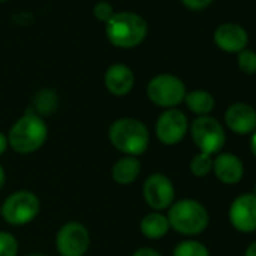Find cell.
I'll use <instances>...</instances> for the list:
<instances>
[{"label":"cell","mask_w":256,"mask_h":256,"mask_svg":"<svg viewBox=\"0 0 256 256\" xmlns=\"http://www.w3.org/2000/svg\"><path fill=\"white\" fill-rule=\"evenodd\" d=\"M144 198L154 211H163L174 204L175 187L166 175L154 174L144 184Z\"/></svg>","instance_id":"cell-10"},{"label":"cell","mask_w":256,"mask_h":256,"mask_svg":"<svg viewBox=\"0 0 256 256\" xmlns=\"http://www.w3.org/2000/svg\"><path fill=\"white\" fill-rule=\"evenodd\" d=\"M212 170L220 182L234 186L241 181L242 174H244V166H242L240 157L226 152V154H220L217 158H214Z\"/></svg>","instance_id":"cell-15"},{"label":"cell","mask_w":256,"mask_h":256,"mask_svg":"<svg viewBox=\"0 0 256 256\" xmlns=\"http://www.w3.org/2000/svg\"><path fill=\"white\" fill-rule=\"evenodd\" d=\"M250 150H252V154L256 157V132H254V134L250 139Z\"/></svg>","instance_id":"cell-29"},{"label":"cell","mask_w":256,"mask_h":256,"mask_svg":"<svg viewBox=\"0 0 256 256\" xmlns=\"http://www.w3.org/2000/svg\"><path fill=\"white\" fill-rule=\"evenodd\" d=\"M108 140L119 152L128 157H138L150 146V132L139 119L120 118L110 125Z\"/></svg>","instance_id":"cell-1"},{"label":"cell","mask_w":256,"mask_h":256,"mask_svg":"<svg viewBox=\"0 0 256 256\" xmlns=\"http://www.w3.org/2000/svg\"><path fill=\"white\" fill-rule=\"evenodd\" d=\"M244 256H256V241H254V242H252V244L246 248Z\"/></svg>","instance_id":"cell-28"},{"label":"cell","mask_w":256,"mask_h":256,"mask_svg":"<svg viewBox=\"0 0 256 256\" xmlns=\"http://www.w3.org/2000/svg\"><path fill=\"white\" fill-rule=\"evenodd\" d=\"M133 256H163L160 252L154 250V248H150V247H142L139 250H136L133 253Z\"/></svg>","instance_id":"cell-26"},{"label":"cell","mask_w":256,"mask_h":256,"mask_svg":"<svg viewBox=\"0 0 256 256\" xmlns=\"http://www.w3.org/2000/svg\"><path fill=\"white\" fill-rule=\"evenodd\" d=\"M58 108V95L52 89H42L36 94L34 100L32 112L35 114H50Z\"/></svg>","instance_id":"cell-19"},{"label":"cell","mask_w":256,"mask_h":256,"mask_svg":"<svg viewBox=\"0 0 256 256\" xmlns=\"http://www.w3.org/2000/svg\"><path fill=\"white\" fill-rule=\"evenodd\" d=\"M47 140V125L32 110L23 114L10 130L8 144L18 154H32Z\"/></svg>","instance_id":"cell-3"},{"label":"cell","mask_w":256,"mask_h":256,"mask_svg":"<svg viewBox=\"0 0 256 256\" xmlns=\"http://www.w3.org/2000/svg\"><path fill=\"white\" fill-rule=\"evenodd\" d=\"M5 170H4V166L0 164V190L4 188V186H5Z\"/></svg>","instance_id":"cell-30"},{"label":"cell","mask_w":256,"mask_h":256,"mask_svg":"<svg viewBox=\"0 0 256 256\" xmlns=\"http://www.w3.org/2000/svg\"><path fill=\"white\" fill-rule=\"evenodd\" d=\"M168 220L170 228L182 235H198L208 226L206 208L194 199H182L170 205Z\"/></svg>","instance_id":"cell-4"},{"label":"cell","mask_w":256,"mask_h":256,"mask_svg":"<svg viewBox=\"0 0 256 256\" xmlns=\"http://www.w3.org/2000/svg\"><path fill=\"white\" fill-rule=\"evenodd\" d=\"M113 6L108 4V2H98L95 4L94 6V17L98 20V22H102V23H107L112 17H113Z\"/></svg>","instance_id":"cell-24"},{"label":"cell","mask_w":256,"mask_h":256,"mask_svg":"<svg viewBox=\"0 0 256 256\" xmlns=\"http://www.w3.org/2000/svg\"><path fill=\"white\" fill-rule=\"evenodd\" d=\"M174 256H210V252L202 242L187 240L175 247Z\"/></svg>","instance_id":"cell-20"},{"label":"cell","mask_w":256,"mask_h":256,"mask_svg":"<svg viewBox=\"0 0 256 256\" xmlns=\"http://www.w3.org/2000/svg\"><path fill=\"white\" fill-rule=\"evenodd\" d=\"M238 66L244 74L256 72V53L252 50H242L238 53Z\"/></svg>","instance_id":"cell-23"},{"label":"cell","mask_w":256,"mask_h":256,"mask_svg":"<svg viewBox=\"0 0 256 256\" xmlns=\"http://www.w3.org/2000/svg\"><path fill=\"white\" fill-rule=\"evenodd\" d=\"M188 130L187 116L178 108L164 110L156 124V134L163 145H176L180 144Z\"/></svg>","instance_id":"cell-9"},{"label":"cell","mask_w":256,"mask_h":256,"mask_svg":"<svg viewBox=\"0 0 256 256\" xmlns=\"http://www.w3.org/2000/svg\"><path fill=\"white\" fill-rule=\"evenodd\" d=\"M104 84L106 89L116 96L128 95L134 86V72L124 64H114L106 71Z\"/></svg>","instance_id":"cell-14"},{"label":"cell","mask_w":256,"mask_h":256,"mask_svg":"<svg viewBox=\"0 0 256 256\" xmlns=\"http://www.w3.org/2000/svg\"><path fill=\"white\" fill-rule=\"evenodd\" d=\"M192 138L200 152L217 154L226 142L222 124L211 116H198L192 124Z\"/></svg>","instance_id":"cell-7"},{"label":"cell","mask_w":256,"mask_h":256,"mask_svg":"<svg viewBox=\"0 0 256 256\" xmlns=\"http://www.w3.org/2000/svg\"><path fill=\"white\" fill-rule=\"evenodd\" d=\"M140 170H142V164L136 157L125 156L114 163L112 169V176L114 182H118L119 186H130L139 178Z\"/></svg>","instance_id":"cell-16"},{"label":"cell","mask_w":256,"mask_h":256,"mask_svg":"<svg viewBox=\"0 0 256 256\" xmlns=\"http://www.w3.org/2000/svg\"><path fill=\"white\" fill-rule=\"evenodd\" d=\"M214 42L220 50L226 53H240L246 50L248 35L241 26L235 23H224L216 29Z\"/></svg>","instance_id":"cell-13"},{"label":"cell","mask_w":256,"mask_h":256,"mask_svg":"<svg viewBox=\"0 0 256 256\" xmlns=\"http://www.w3.org/2000/svg\"><path fill=\"white\" fill-rule=\"evenodd\" d=\"M146 94L151 102L158 107L174 108L186 98V84L181 78L172 74H158L152 77L146 86Z\"/></svg>","instance_id":"cell-5"},{"label":"cell","mask_w":256,"mask_h":256,"mask_svg":"<svg viewBox=\"0 0 256 256\" xmlns=\"http://www.w3.org/2000/svg\"><path fill=\"white\" fill-rule=\"evenodd\" d=\"M10 146V144H8V138L4 134V133H0V156H2L5 151H6V148Z\"/></svg>","instance_id":"cell-27"},{"label":"cell","mask_w":256,"mask_h":256,"mask_svg":"<svg viewBox=\"0 0 256 256\" xmlns=\"http://www.w3.org/2000/svg\"><path fill=\"white\" fill-rule=\"evenodd\" d=\"M229 220L242 234L256 230V194L238 196L229 208Z\"/></svg>","instance_id":"cell-11"},{"label":"cell","mask_w":256,"mask_h":256,"mask_svg":"<svg viewBox=\"0 0 256 256\" xmlns=\"http://www.w3.org/2000/svg\"><path fill=\"white\" fill-rule=\"evenodd\" d=\"M148 35V23L134 12H118L106 23V36L118 48H134Z\"/></svg>","instance_id":"cell-2"},{"label":"cell","mask_w":256,"mask_h":256,"mask_svg":"<svg viewBox=\"0 0 256 256\" xmlns=\"http://www.w3.org/2000/svg\"><path fill=\"white\" fill-rule=\"evenodd\" d=\"M41 204L36 194L29 190H18L6 198L0 214L4 218L16 226L30 223L40 212Z\"/></svg>","instance_id":"cell-6"},{"label":"cell","mask_w":256,"mask_h":256,"mask_svg":"<svg viewBox=\"0 0 256 256\" xmlns=\"http://www.w3.org/2000/svg\"><path fill=\"white\" fill-rule=\"evenodd\" d=\"M184 101L187 107L199 116H208V113L214 108V98L206 90H192L186 94Z\"/></svg>","instance_id":"cell-18"},{"label":"cell","mask_w":256,"mask_h":256,"mask_svg":"<svg viewBox=\"0 0 256 256\" xmlns=\"http://www.w3.org/2000/svg\"><path fill=\"white\" fill-rule=\"evenodd\" d=\"M89 232L78 222L64 224L56 235V248L60 256H83L89 248Z\"/></svg>","instance_id":"cell-8"},{"label":"cell","mask_w":256,"mask_h":256,"mask_svg":"<svg viewBox=\"0 0 256 256\" xmlns=\"http://www.w3.org/2000/svg\"><path fill=\"white\" fill-rule=\"evenodd\" d=\"M169 220L160 212H150L140 222V232L151 240H158L169 232Z\"/></svg>","instance_id":"cell-17"},{"label":"cell","mask_w":256,"mask_h":256,"mask_svg":"<svg viewBox=\"0 0 256 256\" xmlns=\"http://www.w3.org/2000/svg\"><path fill=\"white\" fill-rule=\"evenodd\" d=\"M18 242L14 235L0 232V256H17Z\"/></svg>","instance_id":"cell-22"},{"label":"cell","mask_w":256,"mask_h":256,"mask_svg":"<svg viewBox=\"0 0 256 256\" xmlns=\"http://www.w3.org/2000/svg\"><path fill=\"white\" fill-rule=\"evenodd\" d=\"M30 256H44V254H30Z\"/></svg>","instance_id":"cell-31"},{"label":"cell","mask_w":256,"mask_h":256,"mask_svg":"<svg viewBox=\"0 0 256 256\" xmlns=\"http://www.w3.org/2000/svg\"><path fill=\"white\" fill-rule=\"evenodd\" d=\"M182 5L192 11H200V10H205L208 8L214 0H181Z\"/></svg>","instance_id":"cell-25"},{"label":"cell","mask_w":256,"mask_h":256,"mask_svg":"<svg viewBox=\"0 0 256 256\" xmlns=\"http://www.w3.org/2000/svg\"><path fill=\"white\" fill-rule=\"evenodd\" d=\"M212 158L210 154L199 152L190 162V170L194 176H205L212 170Z\"/></svg>","instance_id":"cell-21"},{"label":"cell","mask_w":256,"mask_h":256,"mask_svg":"<svg viewBox=\"0 0 256 256\" xmlns=\"http://www.w3.org/2000/svg\"><path fill=\"white\" fill-rule=\"evenodd\" d=\"M224 122L230 132L248 134L256 130V110L244 102L232 104L224 113Z\"/></svg>","instance_id":"cell-12"},{"label":"cell","mask_w":256,"mask_h":256,"mask_svg":"<svg viewBox=\"0 0 256 256\" xmlns=\"http://www.w3.org/2000/svg\"><path fill=\"white\" fill-rule=\"evenodd\" d=\"M0 2H8V0H0Z\"/></svg>","instance_id":"cell-32"},{"label":"cell","mask_w":256,"mask_h":256,"mask_svg":"<svg viewBox=\"0 0 256 256\" xmlns=\"http://www.w3.org/2000/svg\"><path fill=\"white\" fill-rule=\"evenodd\" d=\"M254 194H256V186H254Z\"/></svg>","instance_id":"cell-33"}]
</instances>
